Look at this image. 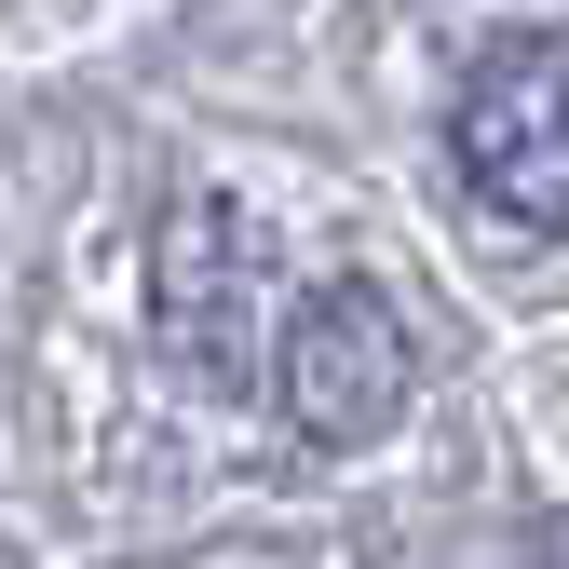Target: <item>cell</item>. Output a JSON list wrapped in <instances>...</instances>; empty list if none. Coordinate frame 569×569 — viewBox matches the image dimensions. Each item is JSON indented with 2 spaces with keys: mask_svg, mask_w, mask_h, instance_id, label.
<instances>
[{
  "mask_svg": "<svg viewBox=\"0 0 569 569\" xmlns=\"http://www.w3.org/2000/svg\"><path fill=\"white\" fill-rule=\"evenodd\" d=\"M258 299H271L258 218H231L218 190H190L177 218H163V244H150V312H163V339L190 352L203 380H244L258 367Z\"/></svg>",
  "mask_w": 569,
  "mask_h": 569,
  "instance_id": "3957f363",
  "label": "cell"
},
{
  "mask_svg": "<svg viewBox=\"0 0 569 569\" xmlns=\"http://www.w3.org/2000/svg\"><path fill=\"white\" fill-rule=\"evenodd\" d=\"M271 380H284V420H299L312 448L393 435V407H407V326H393V299L380 284H312V299L284 312Z\"/></svg>",
  "mask_w": 569,
  "mask_h": 569,
  "instance_id": "7a4b0ae2",
  "label": "cell"
},
{
  "mask_svg": "<svg viewBox=\"0 0 569 569\" xmlns=\"http://www.w3.org/2000/svg\"><path fill=\"white\" fill-rule=\"evenodd\" d=\"M448 150H461L475 203H502L529 231H569V41L556 28H502L461 68Z\"/></svg>",
  "mask_w": 569,
  "mask_h": 569,
  "instance_id": "6da1fadb",
  "label": "cell"
}]
</instances>
